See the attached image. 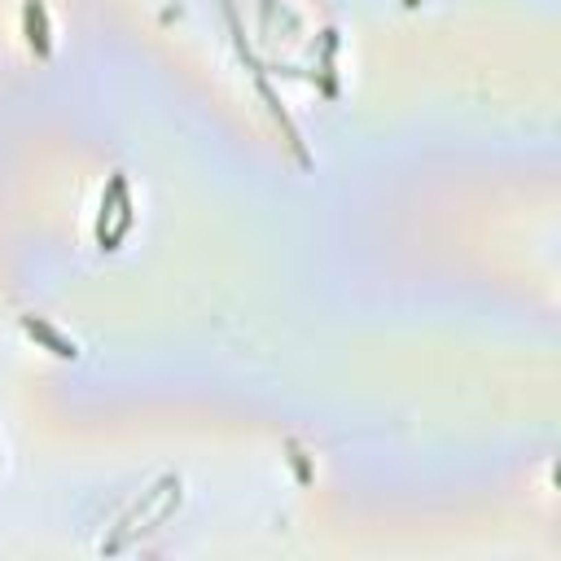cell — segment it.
Here are the masks:
<instances>
[{"label":"cell","instance_id":"obj_1","mask_svg":"<svg viewBox=\"0 0 561 561\" xmlns=\"http://www.w3.org/2000/svg\"><path fill=\"white\" fill-rule=\"evenodd\" d=\"M27 22H31V44L40 53H49V40H44V22H40V5H27Z\"/></svg>","mask_w":561,"mask_h":561}]
</instances>
